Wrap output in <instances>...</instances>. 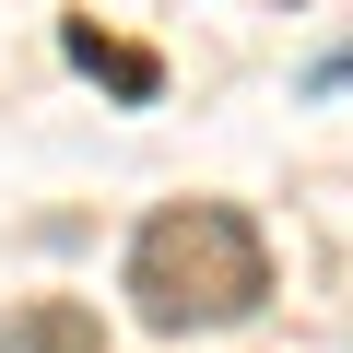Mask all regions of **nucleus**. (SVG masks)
Wrapping results in <instances>:
<instances>
[{"label": "nucleus", "mask_w": 353, "mask_h": 353, "mask_svg": "<svg viewBox=\"0 0 353 353\" xmlns=\"http://www.w3.org/2000/svg\"><path fill=\"white\" fill-rule=\"evenodd\" d=\"M118 283H130V318L165 330V341L176 330H236L271 294V236L236 201H165V212H141Z\"/></svg>", "instance_id": "f257e3e1"}, {"label": "nucleus", "mask_w": 353, "mask_h": 353, "mask_svg": "<svg viewBox=\"0 0 353 353\" xmlns=\"http://www.w3.org/2000/svg\"><path fill=\"white\" fill-rule=\"evenodd\" d=\"M318 83H353V48H341V59H318Z\"/></svg>", "instance_id": "20e7f679"}, {"label": "nucleus", "mask_w": 353, "mask_h": 353, "mask_svg": "<svg viewBox=\"0 0 353 353\" xmlns=\"http://www.w3.org/2000/svg\"><path fill=\"white\" fill-rule=\"evenodd\" d=\"M0 353H106V318L83 294H24L0 318Z\"/></svg>", "instance_id": "f03ea898"}, {"label": "nucleus", "mask_w": 353, "mask_h": 353, "mask_svg": "<svg viewBox=\"0 0 353 353\" xmlns=\"http://www.w3.org/2000/svg\"><path fill=\"white\" fill-rule=\"evenodd\" d=\"M71 59H83V71H94V83H118V94H130V106H153V83H165V71H153V59H141V48H106V36H94V24H71Z\"/></svg>", "instance_id": "7ed1b4c3"}]
</instances>
